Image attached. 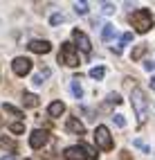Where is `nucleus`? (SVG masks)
Segmentation results:
<instances>
[{
	"label": "nucleus",
	"mask_w": 155,
	"mask_h": 160,
	"mask_svg": "<svg viewBox=\"0 0 155 160\" xmlns=\"http://www.w3.org/2000/svg\"><path fill=\"white\" fill-rule=\"evenodd\" d=\"M130 102H133V108H135V113H137V120L144 122V120L148 117V102H146L144 90H142V88H135V90H133V95H130Z\"/></svg>",
	"instance_id": "obj_1"
},
{
	"label": "nucleus",
	"mask_w": 155,
	"mask_h": 160,
	"mask_svg": "<svg viewBox=\"0 0 155 160\" xmlns=\"http://www.w3.org/2000/svg\"><path fill=\"white\" fill-rule=\"evenodd\" d=\"M65 158L68 160H97L99 158V153L95 151L92 147H88V144H81V147H68L65 149Z\"/></svg>",
	"instance_id": "obj_2"
},
{
	"label": "nucleus",
	"mask_w": 155,
	"mask_h": 160,
	"mask_svg": "<svg viewBox=\"0 0 155 160\" xmlns=\"http://www.w3.org/2000/svg\"><path fill=\"white\" fill-rule=\"evenodd\" d=\"M130 23H133V27H135L137 32L144 34V32H148L153 27V16H151L148 9H137V12L130 16Z\"/></svg>",
	"instance_id": "obj_3"
},
{
	"label": "nucleus",
	"mask_w": 155,
	"mask_h": 160,
	"mask_svg": "<svg viewBox=\"0 0 155 160\" xmlns=\"http://www.w3.org/2000/svg\"><path fill=\"white\" fill-rule=\"evenodd\" d=\"M95 140H97V147L101 149V151H110L112 149V135H110V131L106 129V126H97Z\"/></svg>",
	"instance_id": "obj_4"
},
{
	"label": "nucleus",
	"mask_w": 155,
	"mask_h": 160,
	"mask_svg": "<svg viewBox=\"0 0 155 160\" xmlns=\"http://www.w3.org/2000/svg\"><path fill=\"white\" fill-rule=\"evenodd\" d=\"M61 63H65V66H70V68L79 66V57H77L74 45H70V43L63 45V50H61Z\"/></svg>",
	"instance_id": "obj_5"
},
{
	"label": "nucleus",
	"mask_w": 155,
	"mask_h": 160,
	"mask_svg": "<svg viewBox=\"0 0 155 160\" xmlns=\"http://www.w3.org/2000/svg\"><path fill=\"white\" fill-rule=\"evenodd\" d=\"M47 140H49V133L43 131V129H38V131H34L32 135H29V147H32V149H40V147L47 144Z\"/></svg>",
	"instance_id": "obj_6"
},
{
	"label": "nucleus",
	"mask_w": 155,
	"mask_h": 160,
	"mask_svg": "<svg viewBox=\"0 0 155 160\" xmlns=\"http://www.w3.org/2000/svg\"><path fill=\"white\" fill-rule=\"evenodd\" d=\"M12 68H14V72L18 74V77H25V74H27L29 70H32V61L25 59V57H18V59H14Z\"/></svg>",
	"instance_id": "obj_7"
},
{
	"label": "nucleus",
	"mask_w": 155,
	"mask_h": 160,
	"mask_svg": "<svg viewBox=\"0 0 155 160\" xmlns=\"http://www.w3.org/2000/svg\"><path fill=\"white\" fill-rule=\"evenodd\" d=\"M72 38H74V43L83 50V52H90V48H92V45H90V38H88L81 29H74V32H72Z\"/></svg>",
	"instance_id": "obj_8"
},
{
	"label": "nucleus",
	"mask_w": 155,
	"mask_h": 160,
	"mask_svg": "<svg viewBox=\"0 0 155 160\" xmlns=\"http://www.w3.org/2000/svg\"><path fill=\"white\" fill-rule=\"evenodd\" d=\"M27 48L32 52H36V54H47V52L52 50V43L49 41H29Z\"/></svg>",
	"instance_id": "obj_9"
},
{
	"label": "nucleus",
	"mask_w": 155,
	"mask_h": 160,
	"mask_svg": "<svg viewBox=\"0 0 155 160\" xmlns=\"http://www.w3.org/2000/svg\"><path fill=\"white\" fill-rule=\"evenodd\" d=\"M68 131L77 133V135H83V133H86V126L81 124L77 117H70V120H68Z\"/></svg>",
	"instance_id": "obj_10"
},
{
	"label": "nucleus",
	"mask_w": 155,
	"mask_h": 160,
	"mask_svg": "<svg viewBox=\"0 0 155 160\" xmlns=\"http://www.w3.org/2000/svg\"><path fill=\"white\" fill-rule=\"evenodd\" d=\"M63 111H65V104H63V102H52V104L47 106V113H49L52 117L63 115Z\"/></svg>",
	"instance_id": "obj_11"
},
{
	"label": "nucleus",
	"mask_w": 155,
	"mask_h": 160,
	"mask_svg": "<svg viewBox=\"0 0 155 160\" xmlns=\"http://www.w3.org/2000/svg\"><path fill=\"white\" fill-rule=\"evenodd\" d=\"M23 104L27 106V108H36V106H38V97L34 92H23Z\"/></svg>",
	"instance_id": "obj_12"
},
{
	"label": "nucleus",
	"mask_w": 155,
	"mask_h": 160,
	"mask_svg": "<svg viewBox=\"0 0 155 160\" xmlns=\"http://www.w3.org/2000/svg\"><path fill=\"white\" fill-rule=\"evenodd\" d=\"M0 147H2V149H9V151H16V149H18V142H14L12 138H7V135H0Z\"/></svg>",
	"instance_id": "obj_13"
},
{
	"label": "nucleus",
	"mask_w": 155,
	"mask_h": 160,
	"mask_svg": "<svg viewBox=\"0 0 155 160\" xmlns=\"http://www.w3.org/2000/svg\"><path fill=\"white\" fill-rule=\"evenodd\" d=\"M112 36H115V27H112L110 23H108V25H103V29H101V38L108 43V41H112Z\"/></svg>",
	"instance_id": "obj_14"
},
{
	"label": "nucleus",
	"mask_w": 155,
	"mask_h": 160,
	"mask_svg": "<svg viewBox=\"0 0 155 160\" xmlns=\"http://www.w3.org/2000/svg\"><path fill=\"white\" fill-rule=\"evenodd\" d=\"M2 108H5L7 113H12V115L16 117V120H18V122H20V120H23V117H25V115H23V113H20V111L16 108V106H12V104H5V106H2Z\"/></svg>",
	"instance_id": "obj_15"
},
{
	"label": "nucleus",
	"mask_w": 155,
	"mask_h": 160,
	"mask_svg": "<svg viewBox=\"0 0 155 160\" xmlns=\"http://www.w3.org/2000/svg\"><path fill=\"white\" fill-rule=\"evenodd\" d=\"M72 92H74V97H77V99H81V97H83V90H81V83H79V79H74V81H72Z\"/></svg>",
	"instance_id": "obj_16"
},
{
	"label": "nucleus",
	"mask_w": 155,
	"mask_h": 160,
	"mask_svg": "<svg viewBox=\"0 0 155 160\" xmlns=\"http://www.w3.org/2000/svg\"><path fill=\"white\" fill-rule=\"evenodd\" d=\"M103 74H106V68H101V66L90 70V77H92V79H103Z\"/></svg>",
	"instance_id": "obj_17"
},
{
	"label": "nucleus",
	"mask_w": 155,
	"mask_h": 160,
	"mask_svg": "<svg viewBox=\"0 0 155 160\" xmlns=\"http://www.w3.org/2000/svg\"><path fill=\"white\" fill-rule=\"evenodd\" d=\"M9 131H12V133H23L25 131V124L23 122H12V124H9Z\"/></svg>",
	"instance_id": "obj_18"
},
{
	"label": "nucleus",
	"mask_w": 155,
	"mask_h": 160,
	"mask_svg": "<svg viewBox=\"0 0 155 160\" xmlns=\"http://www.w3.org/2000/svg\"><path fill=\"white\" fill-rule=\"evenodd\" d=\"M63 20H65V16H63V14H54V16L49 18V25H52V27H54V25H61Z\"/></svg>",
	"instance_id": "obj_19"
},
{
	"label": "nucleus",
	"mask_w": 155,
	"mask_h": 160,
	"mask_svg": "<svg viewBox=\"0 0 155 160\" xmlns=\"http://www.w3.org/2000/svg\"><path fill=\"white\" fill-rule=\"evenodd\" d=\"M144 52H146V45H137L135 50H133V61H137V59L144 54Z\"/></svg>",
	"instance_id": "obj_20"
},
{
	"label": "nucleus",
	"mask_w": 155,
	"mask_h": 160,
	"mask_svg": "<svg viewBox=\"0 0 155 160\" xmlns=\"http://www.w3.org/2000/svg\"><path fill=\"white\" fill-rule=\"evenodd\" d=\"M74 9H77V14H88V2H74Z\"/></svg>",
	"instance_id": "obj_21"
},
{
	"label": "nucleus",
	"mask_w": 155,
	"mask_h": 160,
	"mask_svg": "<svg viewBox=\"0 0 155 160\" xmlns=\"http://www.w3.org/2000/svg\"><path fill=\"white\" fill-rule=\"evenodd\" d=\"M101 9H103V14H112L115 12V5L112 2H101Z\"/></svg>",
	"instance_id": "obj_22"
},
{
	"label": "nucleus",
	"mask_w": 155,
	"mask_h": 160,
	"mask_svg": "<svg viewBox=\"0 0 155 160\" xmlns=\"http://www.w3.org/2000/svg\"><path fill=\"white\" fill-rule=\"evenodd\" d=\"M108 102H110V104H121V95L110 92V95H108Z\"/></svg>",
	"instance_id": "obj_23"
},
{
	"label": "nucleus",
	"mask_w": 155,
	"mask_h": 160,
	"mask_svg": "<svg viewBox=\"0 0 155 160\" xmlns=\"http://www.w3.org/2000/svg\"><path fill=\"white\" fill-rule=\"evenodd\" d=\"M112 120H115L117 126H126V117L124 115H112Z\"/></svg>",
	"instance_id": "obj_24"
},
{
	"label": "nucleus",
	"mask_w": 155,
	"mask_h": 160,
	"mask_svg": "<svg viewBox=\"0 0 155 160\" xmlns=\"http://www.w3.org/2000/svg\"><path fill=\"white\" fill-rule=\"evenodd\" d=\"M130 41H133V34H130V32H126V34L119 36V43H121V45H124V43H130Z\"/></svg>",
	"instance_id": "obj_25"
},
{
	"label": "nucleus",
	"mask_w": 155,
	"mask_h": 160,
	"mask_svg": "<svg viewBox=\"0 0 155 160\" xmlns=\"http://www.w3.org/2000/svg\"><path fill=\"white\" fill-rule=\"evenodd\" d=\"M144 68H146V70H155V61H146V63H144Z\"/></svg>",
	"instance_id": "obj_26"
},
{
	"label": "nucleus",
	"mask_w": 155,
	"mask_h": 160,
	"mask_svg": "<svg viewBox=\"0 0 155 160\" xmlns=\"http://www.w3.org/2000/svg\"><path fill=\"white\" fill-rule=\"evenodd\" d=\"M43 83V77H38V74H34V86H40Z\"/></svg>",
	"instance_id": "obj_27"
},
{
	"label": "nucleus",
	"mask_w": 155,
	"mask_h": 160,
	"mask_svg": "<svg viewBox=\"0 0 155 160\" xmlns=\"http://www.w3.org/2000/svg\"><path fill=\"white\" fill-rule=\"evenodd\" d=\"M0 160H16L14 156H5V158H0Z\"/></svg>",
	"instance_id": "obj_28"
},
{
	"label": "nucleus",
	"mask_w": 155,
	"mask_h": 160,
	"mask_svg": "<svg viewBox=\"0 0 155 160\" xmlns=\"http://www.w3.org/2000/svg\"><path fill=\"white\" fill-rule=\"evenodd\" d=\"M151 88H153V90H155V77H153V79H151Z\"/></svg>",
	"instance_id": "obj_29"
},
{
	"label": "nucleus",
	"mask_w": 155,
	"mask_h": 160,
	"mask_svg": "<svg viewBox=\"0 0 155 160\" xmlns=\"http://www.w3.org/2000/svg\"><path fill=\"white\" fill-rule=\"evenodd\" d=\"M0 126H2V117H0Z\"/></svg>",
	"instance_id": "obj_30"
}]
</instances>
